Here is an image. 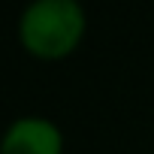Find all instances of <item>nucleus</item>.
<instances>
[{"instance_id": "nucleus-1", "label": "nucleus", "mask_w": 154, "mask_h": 154, "mask_svg": "<svg viewBox=\"0 0 154 154\" xmlns=\"http://www.w3.org/2000/svg\"><path fill=\"white\" fill-rule=\"evenodd\" d=\"M85 9L79 0H33L21 12L18 36L36 57L57 60L82 42Z\"/></svg>"}, {"instance_id": "nucleus-2", "label": "nucleus", "mask_w": 154, "mask_h": 154, "mask_svg": "<svg viewBox=\"0 0 154 154\" xmlns=\"http://www.w3.org/2000/svg\"><path fill=\"white\" fill-rule=\"evenodd\" d=\"M63 136L48 118H18L0 139V154H60Z\"/></svg>"}]
</instances>
